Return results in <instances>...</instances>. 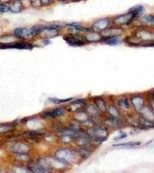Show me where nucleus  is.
I'll list each match as a JSON object with an SVG mask.
<instances>
[{
    "instance_id": "412c9836",
    "label": "nucleus",
    "mask_w": 154,
    "mask_h": 173,
    "mask_svg": "<svg viewBox=\"0 0 154 173\" xmlns=\"http://www.w3.org/2000/svg\"><path fill=\"white\" fill-rule=\"evenodd\" d=\"M109 112L111 113V114L114 115V116H118V112L117 109H115V107L114 106H111L109 107Z\"/></svg>"
},
{
    "instance_id": "f3484780",
    "label": "nucleus",
    "mask_w": 154,
    "mask_h": 173,
    "mask_svg": "<svg viewBox=\"0 0 154 173\" xmlns=\"http://www.w3.org/2000/svg\"><path fill=\"white\" fill-rule=\"evenodd\" d=\"M140 36L138 37L140 39H142L144 40H150L152 38H154V34L151 33L150 32H146V31H142L140 32Z\"/></svg>"
},
{
    "instance_id": "4be33fe9",
    "label": "nucleus",
    "mask_w": 154,
    "mask_h": 173,
    "mask_svg": "<svg viewBox=\"0 0 154 173\" xmlns=\"http://www.w3.org/2000/svg\"><path fill=\"white\" fill-rule=\"evenodd\" d=\"M31 5L34 7H38L42 4L41 0H30Z\"/></svg>"
},
{
    "instance_id": "0eeeda50",
    "label": "nucleus",
    "mask_w": 154,
    "mask_h": 173,
    "mask_svg": "<svg viewBox=\"0 0 154 173\" xmlns=\"http://www.w3.org/2000/svg\"><path fill=\"white\" fill-rule=\"evenodd\" d=\"M103 41L104 43L110 46L118 45L122 42V39L119 37L103 38Z\"/></svg>"
},
{
    "instance_id": "20e7f679",
    "label": "nucleus",
    "mask_w": 154,
    "mask_h": 173,
    "mask_svg": "<svg viewBox=\"0 0 154 173\" xmlns=\"http://www.w3.org/2000/svg\"><path fill=\"white\" fill-rule=\"evenodd\" d=\"M110 23V20L107 18L101 19L96 21L93 24V29H96L97 30L103 31L108 28Z\"/></svg>"
},
{
    "instance_id": "5701e85b",
    "label": "nucleus",
    "mask_w": 154,
    "mask_h": 173,
    "mask_svg": "<svg viewBox=\"0 0 154 173\" xmlns=\"http://www.w3.org/2000/svg\"><path fill=\"white\" fill-rule=\"evenodd\" d=\"M9 10V8L4 5L0 4V12H7Z\"/></svg>"
},
{
    "instance_id": "b1692460",
    "label": "nucleus",
    "mask_w": 154,
    "mask_h": 173,
    "mask_svg": "<svg viewBox=\"0 0 154 173\" xmlns=\"http://www.w3.org/2000/svg\"><path fill=\"white\" fill-rule=\"evenodd\" d=\"M127 137V135H126V134H125V133L121 134L119 136L116 137L114 139V140L118 141V140H122V139H125V137Z\"/></svg>"
},
{
    "instance_id": "f8f14e48",
    "label": "nucleus",
    "mask_w": 154,
    "mask_h": 173,
    "mask_svg": "<svg viewBox=\"0 0 154 173\" xmlns=\"http://www.w3.org/2000/svg\"><path fill=\"white\" fill-rule=\"evenodd\" d=\"M132 102L135 108L139 110H141L144 104V100L140 96H133L132 98Z\"/></svg>"
},
{
    "instance_id": "c85d7f7f",
    "label": "nucleus",
    "mask_w": 154,
    "mask_h": 173,
    "mask_svg": "<svg viewBox=\"0 0 154 173\" xmlns=\"http://www.w3.org/2000/svg\"><path fill=\"white\" fill-rule=\"evenodd\" d=\"M60 1H67V0H60Z\"/></svg>"
},
{
    "instance_id": "f03ea898",
    "label": "nucleus",
    "mask_w": 154,
    "mask_h": 173,
    "mask_svg": "<svg viewBox=\"0 0 154 173\" xmlns=\"http://www.w3.org/2000/svg\"><path fill=\"white\" fill-rule=\"evenodd\" d=\"M64 39L66 41L67 43L72 46H81L85 44V42L81 39L79 33L75 35L68 34L67 36L64 37Z\"/></svg>"
},
{
    "instance_id": "7ed1b4c3",
    "label": "nucleus",
    "mask_w": 154,
    "mask_h": 173,
    "mask_svg": "<svg viewBox=\"0 0 154 173\" xmlns=\"http://www.w3.org/2000/svg\"><path fill=\"white\" fill-rule=\"evenodd\" d=\"M124 33L125 30L122 28H111L102 31L101 35L103 38L119 37Z\"/></svg>"
},
{
    "instance_id": "bb28decb",
    "label": "nucleus",
    "mask_w": 154,
    "mask_h": 173,
    "mask_svg": "<svg viewBox=\"0 0 154 173\" xmlns=\"http://www.w3.org/2000/svg\"><path fill=\"white\" fill-rule=\"evenodd\" d=\"M152 99H154V92L152 93Z\"/></svg>"
},
{
    "instance_id": "dca6fc26",
    "label": "nucleus",
    "mask_w": 154,
    "mask_h": 173,
    "mask_svg": "<svg viewBox=\"0 0 154 173\" xmlns=\"http://www.w3.org/2000/svg\"><path fill=\"white\" fill-rule=\"evenodd\" d=\"M140 125L143 128H153L154 122L146 118H142L140 120Z\"/></svg>"
},
{
    "instance_id": "f257e3e1",
    "label": "nucleus",
    "mask_w": 154,
    "mask_h": 173,
    "mask_svg": "<svg viewBox=\"0 0 154 173\" xmlns=\"http://www.w3.org/2000/svg\"><path fill=\"white\" fill-rule=\"evenodd\" d=\"M134 19L133 15L131 13L122 14L121 15H118L114 19L113 22L115 24L117 25H128L130 24Z\"/></svg>"
},
{
    "instance_id": "2eb2a0df",
    "label": "nucleus",
    "mask_w": 154,
    "mask_h": 173,
    "mask_svg": "<svg viewBox=\"0 0 154 173\" xmlns=\"http://www.w3.org/2000/svg\"><path fill=\"white\" fill-rule=\"evenodd\" d=\"M141 142H130L122 144H115L113 145L114 147H116L118 148H131V147H136L141 145Z\"/></svg>"
},
{
    "instance_id": "1a4fd4ad",
    "label": "nucleus",
    "mask_w": 154,
    "mask_h": 173,
    "mask_svg": "<svg viewBox=\"0 0 154 173\" xmlns=\"http://www.w3.org/2000/svg\"><path fill=\"white\" fill-rule=\"evenodd\" d=\"M88 33H89L85 36V39L87 41L95 42L100 41L103 39V37L101 36V35L99 33H94L93 31H89Z\"/></svg>"
},
{
    "instance_id": "39448f33",
    "label": "nucleus",
    "mask_w": 154,
    "mask_h": 173,
    "mask_svg": "<svg viewBox=\"0 0 154 173\" xmlns=\"http://www.w3.org/2000/svg\"><path fill=\"white\" fill-rule=\"evenodd\" d=\"M93 136L95 137L97 141L102 142L106 140L107 136V132L103 128H97L94 130L93 133Z\"/></svg>"
},
{
    "instance_id": "9b49d317",
    "label": "nucleus",
    "mask_w": 154,
    "mask_h": 173,
    "mask_svg": "<svg viewBox=\"0 0 154 173\" xmlns=\"http://www.w3.org/2000/svg\"><path fill=\"white\" fill-rule=\"evenodd\" d=\"M45 26L43 25H35L30 29V34L32 37L37 35L38 33H41L42 31L44 29Z\"/></svg>"
},
{
    "instance_id": "9d476101",
    "label": "nucleus",
    "mask_w": 154,
    "mask_h": 173,
    "mask_svg": "<svg viewBox=\"0 0 154 173\" xmlns=\"http://www.w3.org/2000/svg\"><path fill=\"white\" fill-rule=\"evenodd\" d=\"M144 11H145V8L144 7H142V5H136L133 8L130 9L129 12L131 13L133 15L134 17L135 18L140 16L142 13L144 12Z\"/></svg>"
},
{
    "instance_id": "a878e982",
    "label": "nucleus",
    "mask_w": 154,
    "mask_h": 173,
    "mask_svg": "<svg viewBox=\"0 0 154 173\" xmlns=\"http://www.w3.org/2000/svg\"><path fill=\"white\" fill-rule=\"evenodd\" d=\"M41 1L42 4L48 5L50 4L52 0H41Z\"/></svg>"
},
{
    "instance_id": "cd10ccee",
    "label": "nucleus",
    "mask_w": 154,
    "mask_h": 173,
    "mask_svg": "<svg viewBox=\"0 0 154 173\" xmlns=\"http://www.w3.org/2000/svg\"><path fill=\"white\" fill-rule=\"evenodd\" d=\"M2 1H5V2H7V1H8L9 0H2Z\"/></svg>"
},
{
    "instance_id": "a211bd4d",
    "label": "nucleus",
    "mask_w": 154,
    "mask_h": 173,
    "mask_svg": "<svg viewBox=\"0 0 154 173\" xmlns=\"http://www.w3.org/2000/svg\"><path fill=\"white\" fill-rule=\"evenodd\" d=\"M118 105L121 107H123L125 109H129L130 104L128 101V100L125 98L121 99L118 101Z\"/></svg>"
},
{
    "instance_id": "ddd939ff",
    "label": "nucleus",
    "mask_w": 154,
    "mask_h": 173,
    "mask_svg": "<svg viewBox=\"0 0 154 173\" xmlns=\"http://www.w3.org/2000/svg\"><path fill=\"white\" fill-rule=\"evenodd\" d=\"M9 10L13 13L21 12L23 10V5L20 1H16L10 7Z\"/></svg>"
},
{
    "instance_id": "aec40b11",
    "label": "nucleus",
    "mask_w": 154,
    "mask_h": 173,
    "mask_svg": "<svg viewBox=\"0 0 154 173\" xmlns=\"http://www.w3.org/2000/svg\"><path fill=\"white\" fill-rule=\"evenodd\" d=\"M143 20L149 24H154V16L152 15H147L143 18Z\"/></svg>"
},
{
    "instance_id": "6e6552de",
    "label": "nucleus",
    "mask_w": 154,
    "mask_h": 173,
    "mask_svg": "<svg viewBox=\"0 0 154 173\" xmlns=\"http://www.w3.org/2000/svg\"><path fill=\"white\" fill-rule=\"evenodd\" d=\"M64 110L62 109L58 108L51 111L45 112L43 115H44L46 118H54L56 117L62 116L64 114Z\"/></svg>"
},
{
    "instance_id": "423d86ee",
    "label": "nucleus",
    "mask_w": 154,
    "mask_h": 173,
    "mask_svg": "<svg viewBox=\"0 0 154 173\" xmlns=\"http://www.w3.org/2000/svg\"><path fill=\"white\" fill-rule=\"evenodd\" d=\"M14 35L19 39H25L29 37L30 31L26 28L19 27L17 28L14 30Z\"/></svg>"
},
{
    "instance_id": "393cba45",
    "label": "nucleus",
    "mask_w": 154,
    "mask_h": 173,
    "mask_svg": "<svg viewBox=\"0 0 154 173\" xmlns=\"http://www.w3.org/2000/svg\"><path fill=\"white\" fill-rule=\"evenodd\" d=\"M146 145L147 147H154V139L152 140H150V141L147 142L146 143Z\"/></svg>"
},
{
    "instance_id": "6ab92c4d",
    "label": "nucleus",
    "mask_w": 154,
    "mask_h": 173,
    "mask_svg": "<svg viewBox=\"0 0 154 173\" xmlns=\"http://www.w3.org/2000/svg\"><path fill=\"white\" fill-rule=\"evenodd\" d=\"M72 98H68L65 99H58L57 98H49L50 102L55 104H60V103H66L67 102L70 101Z\"/></svg>"
},
{
    "instance_id": "4468645a",
    "label": "nucleus",
    "mask_w": 154,
    "mask_h": 173,
    "mask_svg": "<svg viewBox=\"0 0 154 173\" xmlns=\"http://www.w3.org/2000/svg\"><path fill=\"white\" fill-rule=\"evenodd\" d=\"M94 102L100 111H105L106 110V105L104 100L103 98L100 97L96 98L94 100Z\"/></svg>"
}]
</instances>
